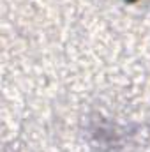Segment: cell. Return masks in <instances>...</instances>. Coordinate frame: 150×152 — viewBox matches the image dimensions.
Wrapping results in <instances>:
<instances>
[{
	"instance_id": "1",
	"label": "cell",
	"mask_w": 150,
	"mask_h": 152,
	"mask_svg": "<svg viewBox=\"0 0 150 152\" xmlns=\"http://www.w3.org/2000/svg\"><path fill=\"white\" fill-rule=\"evenodd\" d=\"M125 2H129V4H134V2H136V0H125Z\"/></svg>"
}]
</instances>
